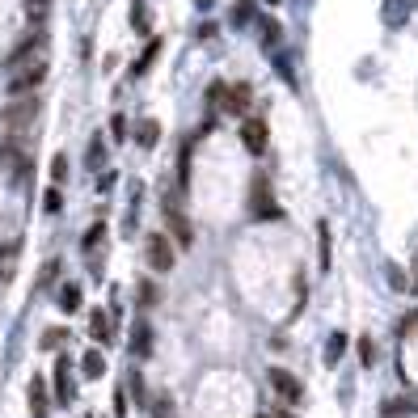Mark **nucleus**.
I'll return each instance as SVG.
<instances>
[{
	"instance_id": "obj_14",
	"label": "nucleus",
	"mask_w": 418,
	"mask_h": 418,
	"mask_svg": "<svg viewBox=\"0 0 418 418\" xmlns=\"http://www.w3.org/2000/svg\"><path fill=\"white\" fill-rule=\"evenodd\" d=\"M381 414H385V418L418 414V398H393V402H385V406H381Z\"/></svg>"
},
{
	"instance_id": "obj_23",
	"label": "nucleus",
	"mask_w": 418,
	"mask_h": 418,
	"mask_svg": "<svg viewBox=\"0 0 418 418\" xmlns=\"http://www.w3.org/2000/svg\"><path fill=\"white\" fill-rule=\"evenodd\" d=\"M186 178H190V140H186L182 152H178V182L186 186Z\"/></svg>"
},
{
	"instance_id": "obj_29",
	"label": "nucleus",
	"mask_w": 418,
	"mask_h": 418,
	"mask_svg": "<svg viewBox=\"0 0 418 418\" xmlns=\"http://www.w3.org/2000/svg\"><path fill=\"white\" fill-rule=\"evenodd\" d=\"M51 178H55V186L68 178V161H63V156H55V161H51Z\"/></svg>"
},
{
	"instance_id": "obj_13",
	"label": "nucleus",
	"mask_w": 418,
	"mask_h": 418,
	"mask_svg": "<svg viewBox=\"0 0 418 418\" xmlns=\"http://www.w3.org/2000/svg\"><path fill=\"white\" fill-rule=\"evenodd\" d=\"M80 372H85L89 381H102V376H106V355H102V351H85V355H80Z\"/></svg>"
},
{
	"instance_id": "obj_7",
	"label": "nucleus",
	"mask_w": 418,
	"mask_h": 418,
	"mask_svg": "<svg viewBox=\"0 0 418 418\" xmlns=\"http://www.w3.org/2000/svg\"><path fill=\"white\" fill-rule=\"evenodd\" d=\"M127 347H131V359H148V355H152V326H148L144 317L131 326V343H127Z\"/></svg>"
},
{
	"instance_id": "obj_37",
	"label": "nucleus",
	"mask_w": 418,
	"mask_h": 418,
	"mask_svg": "<svg viewBox=\"0 0 418 418\" xmlns=\"http://www.w3.org/2000/svg\"><path fill=\"white\" fill-rule=\"evenodd\" d=\"M110 186H114V173H102V178H97V190H102V195H106V190H110Z\"/></svg>"
},
{
	"instance_id": "obj_12",
	"label": "nucleus",
	"mask_w": 418,
	"mask_h": 418,
	"mask_svg": "<svg viewBox=\"0 0 418 418\" xmlns=\"http://www.w3.org/2000/svg\"><path fill=\"white\" fill-rule=\"evenodd\" d=\"M245 106H250V85L224 89V110H228V114H245Z\"/></svg>"
},
{
	"instance_id": "obj_17",
	"label": "nucleus",
	"mask_w": 418,
	"mask_h": 418,
	"mask_svg": "<svg viewBox=\"0 0 418 418\" xmlns=\"http://www.w3.org/2000/svg\"><path fill=\"white\" fill-rule=\"evenodd\" d=\"M85 165H89L93 173L106 165V140H102V135H93V140H89V156H85Z\"/></svg>"
},
{
	"instance_id": "obj_26",
	"label": "nucleus",
	"mask_w": 418,
	"mask_h": 418,
	"mask_svg": "<svg viewBox=\"0 0 418 418\" xmlns=\"http://www.w3.org/2000/svg\"><path fill=\"white\" fill-rule=\"evenodd\" d=\"M317 245H321V266H330V224L321 220V233H317Z\"/></svg>"
},
{
	"instance_id": "obj_15",
	"label": "nucleus",
	"mask_w": 418,
	"mask_h": 418,
	"mask_svg": "<svg viewBox=\"0 0 418 418\" xmlns=\"http://www.w3.org/2000/svg\"><path fill=\"white\" fill-rule=\"evenodd\" d=\"M135 140H140V148H156V140H161V123H156V118H144V123L135 127Z\"/></svg>"
},
{
	"instance_id": "obj_36",
	"label": "nucleus",
	"mask_w": 418,
	"mask_h": 418,
	"mask_svg": "<svg viewBox=\"0 0 418 418\" xmlns=\"http://www.w3.org/2000/svg\"><path fill=\"white\" fill-rule=\"evenodd\" d=\"M114 414H118V418L127 414V398H123V389H118V393H114Z\"/></svg>"
},
{
	"instance_id": "obj_10",
	"label": "nucleus",
	"mask_w": 418,
	"mask_h": 418,
	"mask_svg": "<svg viewBox=\"0 0 418 418\" xmlns=\"http://www.w3.org/2000/svg\"><path fill=\"white\" fill-rule=\"evenodd\" d=\"M241 144L258 156V152L266 148V123H262V118H245V123H241Z\"/></svg>"
},
{
	"instance_id": "obj_18",
	"label": "nucleus",
	"mask_w": 418,
	"mask_h": 418,
	"mask_svg": "<svg viewBox=\"0 0 418 418\" xmlns=\"http://www.w3.org/2000/svg\"><path fill=\"white\" fill-rule=\"evenodd\" d=\"M80 309V288L76 283H63L59 288V313H76Z\"/></svg>"
},
{
	"instance_id": "obj_35",
	"label": "nucleus",
	"mask_w": 418,
	"mask_h": 418,
	"mask_svg": "<svg viewBox=\"0 0 418 418\" xmlns=\"http://www.w3.org/2000/svg\"><path fill=\"white\" fill-rule=\"evenodd\" d=\"M389 283H393V288H398V292H406V275H402V271H398V266H389Z\"/></svg>"
},
{
	"instance_id": "obj_31",
	"label": "nucleus",
	"mask_w": 418,
	"mask_h": 418,
	"mask_svg": "<svg viewBox=\"0 0 418 418\" xmlns=\"http://www.w3.org/2000/svg\"><path fill=\"white\" fill-rule=\"evenodd\" d=\"M262 38H266V42H279V25H275L271 17H262Z\"/></svg>"
},
{
	"instance_id": "obj_34",
	"label": "nucleus",
	"mask_w": 418,
	"mask_h": 418,
	"mask_svg": "<svg viewBox=\"0 0 418 418\" xmlns=\"http://www.w3.org/2000/svg\"><path fill=\"white\" fill-rule=\"evenodd\" d=\"M359 355H364V364H376L372 355H376V347H372V338H359Z\"/></svg>"
},
{
	"instance_id": "obj_8",
	"label": "nucleus",
	"mask_w": 418,
	"mask_h": 418,
	"mask_svg": "<svg viewBox=\"0 0 418 418\" xmlns=\"http://www.w3.org/2000/svg\"><path fill=\"white\" fill-rule=\"evenodd\" d=\"M55 398H59V406H72V402H76V389H72V364H68V359H55Z\"/></svg>"
},
{
	"instance_id": "obj_38",
	"label": "nucleus",
	"mask_w": 418,
	"mask_h": 418,
	"mask_svg": "<svg viewBox=\"0 0 418 418\" xmlns=\"http://www.w3.org/2000/svg\"><path fill=\"white\" fill-rule=\"evenodd\" d=\"M414 292H418V275H414Z\"/></svg>"
},
{
	"instance_id": "obj_9",
	"label": "nucleus",
	"mask_w": 418,
	"mask_h": 418,
	"mask_svg": "<svg viewBox=\"0 0 418 418\" xmlns=\"http://www.w3.org/2000/svg\"><path fill=\"white\" fill-rule=\"evenodd\" d=\"M266 376H271V385L279 389V398H288V402H300V398H305V385H300L292 372H283V368H271Z\"/></svg>"
},
{
	"instance_id": "obj_2",
	"label": "nucleus",
	"mask_w": 418,
	"mask_h": 418,
	"mask_svg": "<svg viewBox=\"0 0 418 418\" xmlns=\"http://www.w3.org/2000/svg\"><path fill=\"white\" fill-rule=\"evenodd\" d=\"M42 80H47V63H42V59L21 63V68H13V76H8V97H25V93H34Z\"/></svg>"
},
{
	"instance_id": "obj_5",
	"label": "nucleus",
	"mask_w": 418,
	"mask_h": 418,
	"mask_svg": "<svg viewBox=\"0 0 418 418\" xmlns=\"http://www.w3.org/2000/svg\"><path fill=\"white\" fill-rule=\"evenodd\" d=\"M42 42H47V38H42L38 30H34V34H25V38H21V42H17L13 51H8V59H4V63H8V68H21V63H34V51H42Z\"/></svg>"
},
{
	"instance_id": "obj_22",
	"label": "nucleus",
	"mask_w": 418,
	"mask_h": 418,
	"mask_svg": "<svg viewBox=\"0 0 418 418\" xmlns=\"http://www.w3.org/2000/svg\"><path fill=\"white\" fill-rule=\"evenodd\" d=\"M21 8H25V17H30V21H42V17H47V8H51V0H21Z\"/></svg>"
},
{
	"instance_id": "obj_1",
	"label": "nucleus",
	"mask_w": 418,
	"mask_h": 418,
	"mask_svg": "<svg viewBox=\"0 0 418 418\" xmlns=\"http://www.w3.org/2000/svg\"><path fill=\"white\" fill-rule=\"evenodd\" d=\"M38 110H42V102H38L34 93H25V97H13V102L0 110V123H4L8 131H21V127H30V123L38 118Z\"/></svg>"
},
{
	"instance_id": "obj_4",
	"label": "nucleus",
	"mask_w": 418,
	"mask_h": 418,
	"mask_svg": "<svg viewBox=\"0 0 418 418\" xmlns=\"http://www.w3.org/2000/svg\"><path fill=\"white\" fill-rule=\"evenodd\" d=\"M144 258H148V266H152V271H169V266H173V245H169V237L152 233V237H148V245H144Z\"/></svg>"
},
{
	"instance_id": "obj_19",
	"label": "nucleus",
	"mask_w": 418,
	"mask_h": 418,
	"mask_svg": "<svg viewBox=\"0 0 418 418\" xmlns=\"http://www.w3.org/2000/svg\"><path fill=\"white\" fill-rule=\"evenodd\" d=\"M343 351H347V334H338V330H334V334L326 338V364L334 368V364L343 359Z\"/></svg>"
},
{
	"instance_id": "obj_28",
	"label": "nucleus",
	"mask_w": 418,
	"mask_h": 418,
	"mask_svg": "<svg viewBox=\"0 0 418 418\" xmlns=\"http://www.w3.org/2000/svg\"><path fill=\"white\" fill-rule=\"evenodd\" d=\"M110 135H114V140H127V118H123V114L110 118Z\"/></svg>"
},
{
	"instance_id": "obj_16",
	"label": "nucleus",
	"mask_w": 418,
	"mask_h": 418,
	"mask_svg": "<svg viewBox=\"0 0 418 418\" xmlns=\"http://www.w3.org/2000/svg\"><path fill=\"white\" fill-rule=\"evenodd\" d=\"M30 410H34V418L47 414V385H42V376L30 381Z\"/></svg>"
},
{
	"instance_id": "obj_33",
	"label": "nucleus",
	"mask_w": 418,
	"mask_h": 418,
	"mask_svg": "<svg viewBox=\"0 0 418 418\" xmlns=\"http://www.w3.org/2000/svg\"><path fill=\"white\" fill-rule=\"evenodd\" d=\"M59 343H63V330H47V334H42V347H47V351L59 347Z\"/></svg>"
},
{
	"instance_id": "obj_24",
	"label": "nucleus",
	"mask_w": 418,
	"mask_h": 418,
	"mask_svg": "<svg viewBox=\"0 0 418 418\" xmlns=\"http://www.w3.org/2000/svg\"><path fill=\"white\" fill-rule=\"evenodd\" d=\"M250 17H254V0H237V8H233V21H237V25H245Z\"/></svg>"
},
{
	"instance_id": "obj_32",
	"label": "nucleus",
	"mask_w": 418,
	"mask_h": 418,
	"mask_svg": "<svg viewBox=\"0 0 418 418\" xmlns=\"http://www.w3.org/2000/svg\"><path fill=\"white\" fill-rule=\"evenodd\" d=\"M152 300H156V288H152V283H140V305L152 309Z\"/></svg>"
},
{
	"instance_id": "obj_11",
	"label": "nucleus",
	"mask_w": 418,
	"mask_h": 418,
	"mask_svg": "<svg viewBox=\"0 0 418 418\" xmlns=\"http://www.w3.org/2000/svg\"><path fill=\"white\" fill-rule=\"evenodd\" d=\"M89 334H93L97 343H110V338H114V326H110V313H106V309H93V313H89Z\"/></svg>"
},
{
	"instance_id": "obj_6",
	"label": "nucleus",
	"mask_w": 418,
	"mask_h": 418,
	"mask_svg": "<svg viewBox=\"0 0 418 418\" xmlns=\"http://www.w3.org/2000/svg\"><path fill=\"white\" fill-rule=\"evenodd\" d=\"M165 224H169V233H173V241H178V245H190V241H195V228H190V220L178 211V203H173V199L165 203Z\"/></svg>"
},
{
	"instance_id": "obj_30",
	"label": "nucleus",
	"mask_w": 418,
	"mask_h": 418,
	"mask_svg": "<svg viewBox=\"0 0 418 418\" xmlns=\"http://www.w3.org/2000/svg\"><path fill=\"white\" fill-rule=\"evenodd\" d=\"M59 275V262H47L42 266V275H38V288H51V279Z\"/></svg>"
},
{
	"instance_id": "obj_21",
	"label": "nucleus",
	"mask_w": 418,
	"mask_h": 418,
	"mask_svg": "<svg viewBox=\"0 0 418 418\" xmlns=\"http://www.w3.org/2000/svg\"><path fill=\"white\" fill-rule=\"evenodd\" d=\"M102 241H106V224H93V228H89V233L80 237V250H85V254H93V250H97Z\"/></svg>"
},
{
	"instance_id": "obj_27",
	"label": "nucleus",
	"mask_w": 418,
	"mask_h": 418,
	"mask_svg": "<svg viewBox=\"0 0 418 418\" xmlns=\"http://www.w3.org/2000/svg\"><path fill=\"white\" fill-rule=\"evenodd\" d=\"M42 207H47V211H59V207H63V195H59V186H51V190H47Z\"/></svg>"
},
{
	"instance_id": "obj_3",
	"label": "nucleus",
	"mask_w": 418,
	"mask_h": 418,
	"mask_svg": "<svg viewBox=\"0 0 418 418\" xmlns=\"http://www.w3.org/2000/svg\"><path fill=\"white\" fill-rule=\"evenodd\" d=\"M250 211H254V220H283V207L275 203V195H271L266 178H254V190H250Z\"/></svg>"
},
{
	"instance_id": "obj_39",
	"label": "nucleus",
	"mask_w": 418,
	"mask_h": 418,
	"mask_svg": "<svg viewBox=\"0 0 418 418\" xmlns=\"http://www.w3.org/2000/svg\"><path fill=\"white\" fill-rule=\"evenodd\" d=\"M258 418H262V414H258Z\"/></svg>"
},
{
	"instance_id": "obj_25",
	"label": "nucleus",
	"mask_w": 418,
	"mask_h": 418,
	"mask_svg": "<svg viewBox=\"0 0 418 418\" xmlns=\"http://www.w3.org/2000/svg\"><path fill=\"white\" fill-rule=\"evenodd\" d=\"M131 25H135V30H148V8H144V0L131 4Z\"/></svg>"
},
{
	"instance_id": "obj_20",
	"label": "nucleus",
	"mask_w": 418,
	"mask_h": 418,
	"mask_svg": "<svg viewBox=\"0 0 418 418\" xmlns=\"http://www.w3.org/2000/svg\"><path fill=\"white\" fill-rule=\"evenodd\" d=\"M156 55H161V38H152V42H148V47H144V55H140V59H135V68H131V72H135V76H140V72H148V63H152V59H156Z\"/></svg>"
}]
</instances>
